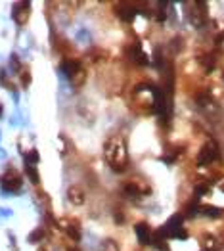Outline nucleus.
Returning a JSON list of instances; mask_svg holds the SVG:
<instances>
[{
    "mask_svg": "<svg viewBox=\"0 0 224 251\" xmlns=\"http://www.w3.org/2000/svg\"><path fill=\"white\" fill-rule=\"evenodd\" d=\"M2 113H4V107H2V104H0V117H2Z\"/></svg>",
    "mask_w": 224,
    "mask_h": 251,
    "instance_id": "nucleus-26",
    "label": "nucleus"
},
{
    "mask_svg": "<svg viewBox=\"0 0 224 251\" xmlns=\"http://www.w3.org/2000/svg\"><path fill=\"white\" fill-rule=\"evenodd\" d=\"M0 188L4 192H18L21 188V176L18 175V171L8 169L0 178Z\"/></svg>",
    "mask_w": 224,
    "mask_h": 251,
    "instance_id": "nucleus-5",
    "label": "nucleus"
},
{
    "mask_svg": "<svg viewBox=\"0 0 224 251\" xmlns=\"http://www.w3.org/2000/svg\"><path fill=\"white\" fill-rule=\"evenodd\" d=\"M73 35H75V41L81 42V44H88V42L92 41V33H90V29H88V27H84V25L77 27Z\"/></svg>",
    "mask_w": 224,
    "mask_h": 251,
    "instance_id": "nucleus-13",
    "label": "nucleus"
},
{
    "mask_svg": "<svg viewBox=\"0 0 224 251\" xmlns=\"http://www.w3.org/2000/svg\"><path fill=\"white\" fill-rule=\"evenodd\" d=\"M100 251H119V246L113 242V240H107L102 244V250Z\"/></svg>",
    "mask_w": 224,
    "mask_h": 251,
    "instance_id": "nucleus-20",
    "label": "nucleus"
},
{
    "mask_svg": "<svg viewBox=\"0 0 224 251\" xmlns=\"http://www.w3.org/2000/svg\"><path fill=\"white\" fill-rule=\"evenodd\" d=\"M67 198H69V203H73V205H82L86 201V194L81 186H71L67 190Z\"/></svg>",
    "mask_w": 224,
    "mask_h": 251,
    "instance_id": "nucleus-10",
    "label": "nucleus"
},
{
    "mask_svg": "<svg viewBox=\"0 0 224 251\" xmlns=\"http://www.w3.org/2000/svg\"><path fill=\"white\" fill-rule=\"evenodd\" d=\"M0 159H6V151L0 148Z\"/></svg>",
    "mask_w": 224,
    "mask_h": 251,
    "instance_id": "nucleus-25",
    "label": "nucleus"
},
{
    "mask_svg": "<svg viewBox=\"0 0 224 251\" xmlns=\"http://www.w3.org/2000/svg\"><path fill=\"white\" fill-rule=\"evenodd\" d=\"M82 65L77 60H63L60 65V73H61V77L63 79H69L71 81V77L81 69Z\"/></svg>",
    "mask_w": 224,
    "mask_h": 251,
    "instance_id": "nucleus-8",
    "label": "nucleus"
},
{
    "mask_svg": "<svg viewBox=\"0 0 224 251\" xmlns=\"http://www.w3.org/2000/svg\"><path fill=\"white\" fill-rule=\"evenodd\" d=\"M186 8H188L186 16H188L190 23L196 29H201L205 25V21H207V6H205L203 2H188Z\"/></svg>",
    "mask_w": 224,
    "mask_h": 251,
    "instance_id": "nucleus-4",
    "label": "nucleus"
},
{
    "mask_svg": "<svg viewBox=\"0 0 224 251\" xmlns=\"http://www.w3.org/2000/svg\"><path fill=\"white\" fill-rule=\"evenodd\" d=\"M25 163H33V165H37V163H39V153H37V150H31V151L27 153Z\"/></svg>",
    "mask_w": 224,
    "mask_h": 251,
    "instance_id": "nucleus-21",
    "label": "nucleus"
},
{
    "mask_svg": "<svg viewBox=\"0 0 224 251\" xmlns=\"http://www.w3.org/2000/svg\"><path fill=\"white\" fill-rule=\"evenodd\" d=\"M128 58H130L132 62L140 63V65H146V63H148V56H146V52H144L142 46H140L138 42L128 48Z\"/></svg>",
    "mask_w": 224,
    "mask_h": 251,
    "instance_id": "nucleus-11",
    "label": "nucleus"
},
{
    "mask_svg": "<svg viewBox=\"0 0 224 251\" xmlns=\"http://www.w3.org/2000/svg\"><path fill=\"white\" fill-rule=\"evenodd\" d=\"M201 250L203 251H217L219 250V240L215 236H205L201 242Z\"/></svg>",
    "mask_w": 224,
    "mask_h": 251,
    "instance_id": "nucleus-16",
    "label": "nucleus"
},
{
    "mask_svg": "<svg viewBox=\"0 0 224 251\" xmlns=\"http://www.w3.org/2000/svg\"><path fill=\"white\" fill-rule=\"evenodd\" d=\"M29 12H31V4L29 2H18V4H14L12 18L16 20L18 25H23L25 21L29 20Z\"/></svg>",
    "mask_w": 224,
    "mask_h": 251,
    "instance_id": "nucleus-7",
    "label": "nucleus"
},
{
    "mask_svg": "<svg viewBox=\"0 0 224 251\" xmlns=\"http://www.w3.org/2000/svg\"><path fill=\"white\" fill-rule=\"evenodd\" d=\"M196 104H198V109L203 113L209 121L217 123V121L223 119V107L219 105V102L209 92H199L196 96Z\"/></svg>",
    "mask_w": 224,
    "mask_h": 251,
    "instance_id": "nucleus-2",
    "label": "nucleus"
},
{
    "mask_svg": "<svg viewBox=\"0 0 224 251\" xmlns=\"http://www.w3.org/2000/svg\"><path fill=\"white\" fill-rule=\"evenodd\" d=\"M61 225L65 226V232L69 234L71 240H75V242L81 240V230H79V225L77 223H65V221H61Z\"/></svg>",
    "mask_w": 224,
    "mask_h": 251,
    "instance_id": "nucleus-14",
    "label": "nucleus"
},
{
    "mask_svg": "<svg viewBox=\"0 0 224 251\" xmlns=\"http://www.w3.org/2000/svg\"><path fill=\"white\" fill-rule=\"evenodd\" d=\"M29 83H31V75L29 73H23V88H27Z\"/></svg>",
    "mask_w": 224,
    "mask_h": 251,
    "instance_id": "nucleus-24",
    "label": "nucleus"
},
{
    "mask_svg": "<svg viewBox=\"0 0 224 251\" xmlns=\"http://www.w3.org/2000/svg\"><path fill=\"white\" fill-rule=\"evenodd\" d=\"M221 157V150H219V144L215 140H207L199 153H198V167H207V165H213L217 159Z\"/></svg>",
    "mask_w": 224,
    "mask_h": 251,
    "instance_id": "nucleus-3",
    "label": "nucleus"
},
{
    "mask_svg": "<svg viewBox=\"0 0 224 251\" xmlns=\"http://www.w3.org/2000/svg\"><path fill=\"white\" fill-rule=\"evenodd\" d=\"M123 192L126 196H130V198H140V196H148L151 192V188L146 182H142V180H128L123 186Z\"/></svg>",
    "mask_w": 224,
    "mask_h": 251,
    "instance_id": "nucleus-6",
    "label": "nucleus"
},
{
    "mask_svg": "<svg viewBox=\"0 0 224 251\" xmlns=\"http://www.w3.org/2000/svg\"><path fill=\"white\" fill-rule=\"evenodd\" d=\"M134 234H136V238H138V242H140L142 246H148V244H151V238H153V234H151V228H149L146 223H138V225L134 226Z\"/></svg>",
    "mask_w": 224,
    "mask_h": 251,
    "instance_id": "nucleus-9",
    "label": "nucleus"
},
{
    "mask_svg": "<svg viewBox=\"0 0 224 251\" xmlns=\"http://www.w3.org/2000/svg\"><path fill=\"white\" fill-rule=\"evenodd\" d=\"M136 14H138V10H136V6H132V4H121L119 6V18L124 21H132L136 18Z\"/></svg>",
    "mask_w": 224,
    "mask_h": 251,
    "instance_id": "nucleus-12",
    "label": "nucleus"
},
{
    "mask_svg": "<svg viewBox=\"0 0 224 251\" xmlns=\"http://www.w3.org/2000/svg\"><path fill=\"white\" fill-rule=\"evenodd\" d=\"M84 81H86V69L84 67H81L73 77H71V84L75 86V88H79V86H82L84 84Z\"/></svg>",
    "mask_w": 224,
    "mask_h": 251,
    "instance_id": "nucleus-18",
    "label": "nucleus"
},
{
    "mask_svg": "<svg viewBox=\"0 0 224 251\" xmlns=\"http://www.w3.org/2000/svg\"><path fill=\"white\" fill-rule=\"evenodd\" d=\"M223 192H224V184H223Z\"/></svg>",
    "mask_w": 224,
    "mask_h": 251,
    "instance_id": "nucleus-27",
    "label": "nucleus"
},
{
    "mask_svg": "<svg viewBox=\"0 0 224 251\" xmlns=\"http://www.w3.org/2000/svg\"><path fill=\"white\" fill-rule=\"evenodd\" d=\"M14 211L8 209V207H0V219H10Z\"/></svg>",
    "mask_w": 224,
    "mask_h": 251,
    "instance_id": "nucleus-23",
    "label": "nucleus"
},
{
    "mask_svg": "<svg viewBox=\"0 0 224 251\" xmlns=\"http://www.w3.org/2000/svg\"><path fill=\"white\" fill-rule=\"evenodd\" d=\"M10 69H12L14 73H18V71L21 69V63H20V58H18V56H12V58H10Z\"/></svg>",
    "mask_w": 224,
    "mask_h": 251,
    "instance_id": "nucleus-22",
    "label": "nucleus"
},
{
    "mask_svg": "<svg viewBox=\"0 0 224 251\" xmlns=\"http://www.w3.org/2000/svg\"><path fill=\"white\" fill-rule=\"evenodd\" d=\"M25 173H27V176H29V180H31L33 184H39V182H41V176H39L37 165H33V163H25Z\"/></svg>",
    "mask_w": 224,
    "mask_h": 251,
    "instance_id": "nucleus-17",
    "label": "nucleus"
},
{
    "mask_svg": "<svg viewBox=\"0 0 224 251\" xmlns=\"http://www.w3.org/2000/svg\"><path fill=\"white\" fill-rule=\"evenodd\" d=\"M103 157L107 161V165L121 173L128 167V151H126V142L121 136H109L103 144Z\"/></svg>",
    "mask_w": 224,
    "mask_h": 251,
    "instance_id": "nucleus-1",
    "label": "nucleus"
},
{
    "mask_svg": "<svg viewBox=\"0 0 224 251\" xmlns=\"http://www.w3.org/2000/svg\"><path fill=\"white\" fill-rule=\"evenodd\" d=\"M199 213L209 217V219H219L223 217V209L221 207H215V205H199Z\"/></svg>",
    "mask_w": 224,
    "mask_h": 251,
    "instance_id": "nucleus-15",
    "label": "nucleus"
},
{
    "mask_svg": "<svg viewBox=\"0 0 224 251\" xmlns=\"http://www.w3.org/2000/svg\"><path fill=\"white\" fill-rule=\"evenodd\" d=\"M44 234H46L44 228H37L35 232H31V234H29V238H27V240H29L31 244H37V242H41L42 238H44Z\"/></svg>",
    "mask_w": 224,
    "mask_h": 251,
    "instance_id": "nucleus-19",
    "label": "nucleus"
}]
</instances>
